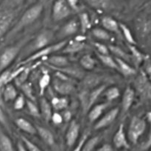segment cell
<instances>
[{
	"mask_svg": "<svg viewBox=\"0 0 151 151\" xmlns=\"http://www.w3.org/2000/svg\"><path fill=\"white\" fill-rule=\"evenodd\" d=\"M44 6L41 3H36L29 7L24 13L22 15L20 19L13 25L5 36L6 38H14L15 35L26 27L35 23L40 18L43 13Z\"/></svg>",
	"mask_w": 151,
	"mask_h": 151,
	"instance_id": "cell-1",
	"label": "cell"
},
{
	"mask_svg": "<svg viewBox=\"0 0 151 151\" xmlns=\"http://www.w3.org/2000/svg\"><path fill=\"white\" fill-rule=\"evenodd\" d=\"M55 33L52 29H44L38 32L35 37L31 38L25 44L19 55L21 58H22V60L38 50L52 44V42L55 39Z\"/></svg>",
	"mask_w": 151,
	"mask_h": 151,
	"instance_id": "cell-2",
	"label": "cell"
},
{
	"mask_svg": "<svg viewBox=\"0 0 151 151\" xmlns=\"http://www.w3.org/2000/svg\"><path fill=\"white\" fill-rule=\"evenodd\" d=\"M31 37L27 36L13 45L4 48L0 54V73L8 69L15 59L20 55L25 44L30 40Z\"/></svg>",
	"mask_w": 151,
	"mask_h": 151,
	"instance_id": "cell-3",
	"label": "cell"
},
{
	"mask_svg": "<svg viewBox=\"0 0 151 151\" xmlns=\"http://www.w3.org/2000/svg\"><path fill=\"white\" fill-rule=\"evenodd\" d=\"M67 41L68 39L58 41V42L55 43V44H52L50 45L47 46V47H44V48L41 49V50H38L36 52L33 53L31 55L27 57L24 60H21L19 63V64L17 65V66H24V65L29 64L31 63L38 61V60H39V59L41 58H47V57H49L50 55H52L55 52L61 51V50L65 47Z\"/></svg>",
	"mask_w": 151,
	"mask_h": 151,
	"instance_id": "cell-4",
	"label": "cell"
},
{
	"mask_svg": "<svg viewBox=\"0 0 151 151\" xmlns=\"http://www.w3.org/2000/svg\"><path fill=\"white\" fill-rule=\"evenodd\" d=\"M52 88L60 96L67 97V95H69L75 91V79L62 72L56 71L55 78L52 81Z\"/></svg>",
	"mask_w": 151,
	"mask_h": 151,
	"instance_id": "cell-5",
	"label": "cell"
},
{
	"mask_svg": "<svg viewBox=\"0 0 151 151\" xmlns=\"http://www.w3.org/2000/svg\"><path fill=\"white\" fill-rule=\"evenodd\" d=\"M147 122L143 118L134 116L130 121L129 126L127 132L128 142L132 144H137L140 137L144 134L147 128Z\"/></svg>",
	"mask_w": 151,
	"mask_h": 151,
	"instance_id": "cell-6",
	"label": "cell"
},
{
	"mask_svg": "<svg viewBox=\"0 0 151 151\" xmlns=\"http://www.w3.org/2000/svg\"><path fill=\"white\" fill-rule=\"evenodd\" d=\"M16 16V10L0 5V41L5 38L11 29Z\"/></svg>",
	"mask_w": 151,
	"mask_h": 151,
	"instance_id": "cell-7",
	"label": "cell"
},
{
	"mask_svg": "<svg viewBox=\"0 0 151 151\" xmlns=\"http://www.w3.org/2000/svg\"><path fill=\"white\" fill-rule=\"evenodd\" d=\"M149 77L143 71L140 72L134 81V88L142 100L149 101L151 97V85Z\"/></svg>",
	"mask_w": 151,
	"mask_h": 151,
	"instance_id": "cell-8",
	"label": "cell"
},
{
	"mask_svg": "<svg viewBox=\"0 0 151 151\" xmlns=\"http://www.w3.org/2000/svg\"><path fill=\"white\" fill-rule=\"evenodd\" d=\"M72 13V9L64 0H55L53 3L52 18L54 22H60L69 17Z\"/></svg>",
	"mask_w": 151,
	"mask_h": 151,
	"instance_id": "cell-9",
	"label": "cell"
},
{
	"mask_svg": "<svg viewBox=\"0 0 151 151\" xmlns=\"http://www.w3.org/2000/svg\"><path fill=\"white\" fill-rule=\"evenodd\" d=\"M79 30V22L78 19H70L59 29L57 33L55 34V38L59 40V41L66 40L68 37L76 35Z\"/></svg>",
	"mask_w": 151,
	"mask_h": 151,
	"instance_id": "cell-10",
	"label": "cell"
},
{
	"mask_svg": "<svg viewBox=\"0 0 151 151\" xmlns=\"http://www.w3.org/2000/svg\"><path fill=\"white\" fill-rule=\"evenodd\" d=\"M86 40V37L83 34L78 35L74 39L68 40L65 47L61 50L62 53L72 55L83 51L86 46L85 43Z\"/></svg>",
	"mask_w": 151,
	"mask_h": 151,
	"instance_id": "cell-11",
	"label": "cell"
},
{
	"mask_svg": "<svg viewBox=\"0 0 151 151\" xmlns=\"http://www.w3.org/2000/svg\"><path fill=\"white\" fill-rule=\"evenodd\" d=\"M119 112H120V109L119 107L112 108L109 111L103 114L101 117L96 121L94 125V129L95 131H98V130H101L109 127L117 118L118 115L119 114Z\"/></svg>",
	"mask_w": 151,
	"mask_h": 151,
	"instance_id": "cell-12",
	"label": "cell"
},
{
	"mask_svg": "<svg viewBox=\"0 0 151 151\" xmlns=\"http://www.w3.org/2000/svg\"><path fill=\"white\" fill-rule=\"evenodd\" d=\"M113 144L114 146L116 149L122 148H129L130 144L128 142L127 134L125 131V125L124 123H121L117 128V131L114 134L113 137Z\"/></svg>",
	"mask_w": 151,
	"mask_h": 151,
	"instance_id": "cell-13",
	"label": "cell"
},
{
	"mask_svg": "<svg viewBox=\"0 0 151 151\" xmlns=\"http://www.w3.org/2000/svg\"><path fill=\"white\" fill-rule=\"evenodd\" d=\"M80 135V125L76 120L69 122L66 132V144L68 147H72L78 141Z\"/></svg>",
	"mask_w": 151,
	"mask_h": 151,
	"instance_id": "cell-14",
	"label": "cell"
},
{
	"mask_svg": "<svg viewBox=\"0 0 151 151\" xmlns=\"http://www.w3.org/2000/svg\"><path fill=\"white\" fill-rule=\"evenodd\" d=\"M135 90L132 87L128 86L124 91L121 101V112L122 115H125L132 107V105L135 99Z\"/></svg>",
	"mask_w": 151,
	"mask_h": 151,
	"instance_id": "cell-15",
	"label": "cell"
},
{
	"mask_svg": "<svg viewBox=\"0 0 151 151\" xmlns=\"http://www.w3.org/2000/svg\"><path fill=\"white\" fill-rule=\"evenodd\" d=\"M45 63L50 69H59L70 66V62L64 55H51L46 58Z\"/></svg>",
	"mask_w": 151,
	"mask_h": 151,
	"instance_id": "cell-16",
	"label": "cell"
},
{
	"mask_svg": "<svg viewBox=\"0 0 151 151\" xmlns=\"http://www.w3.org/2000/svg\"><path fill=\"white\" fill-rule=\"evenodd\" d=\"M136 30L139 37L146 38L150 35L151 31L150 20L146 17H140L136 21Z\"/></svg>",
	"mask_w": 151,
	"mask_h": 151,
	"instance_id": "cell-17",
	"label": "cell"
},
{
	"mask_svg": "<svg viewBox=\"0 0 151 151\" xmlns=\"http://www.w3.org/2000/svg\"><path fill=\"white\" fill-rule=\"evenodd\" d=\"M111 103L105 102V103H98L95 104L88 110V119L89 122H95L98 119H100L102 115L104 114L105 111L109 107Z\"/></svg>",
	"mask_w": 151,
	"mask_h": 151,
	"instance_id": "cell-18",
	"label": "cell"
},
{
	"mask_svg": "<svg viewBox=\"0 0 151 151\" xmlns=\"http://www.w3.org/2000/svg\"><path fill=\"white\" fill-rule=\"evenodd\" d=\"M108 87V84L103 83L92 89L89 90L88 93V110L96 104L98 99L102 96L103 93Z\"/></svg>",
	"mask_w": 151,
	"mask_h": 151,
	"instance_id": "cell-19",
	"label": "cell"
},
{
	"mask_svg": "<svg viewBox=\"0 0 151 151\" xmlns=\"http://www.w3.org/2000/svg\"><path fill=\"white\" fill-rule=\"evenodd\" d=\"M128 50H129L131 57V60L135 64L136 66H139L143 63V62L147 58H150V56L147 54L143 53L141 50H139L136 45H131L128 44Z\"/></svg>",
	"mask_w": 151,
	"mask_h": 151,
	"instance_id": "cell-20",
	"label": "cell"
},
{
	"mask_svg": "<svg viewBox=\"0 0 151 151\" xmlns=\"http://www.w3.org/2000/svg\"><path fill=\"white\" fill-rule=\"evenodd\" d=\"M39 111L40 116L44 119V122H49L51 119L52 114V108L50 102L44 97H41L39 101Z\"/></svg>",
	"mask_w": 151,
	"mask_h": 151,
	"instance_id": "cell-21",
	"label": "cell"
},
{
	"mask_svg": "<svg viewBox=\"0 0 151 151\" xmlns=\"http://www.w3.org/2000/svg\"><path fill=\"white\" fill-rule=\"evenodd\" d=\"M36 134L39 136L43 142L49 146H53L55 143L54 134L49 129L41 126V125H35Z\"/></svg>",
	"mask_w": 151,
	"mask_h": 151,
	"instance_id": "cell-22",
	"label": "cell"
},
{
	"mask_svg": "<svg viewBox=\"0 0 151 151\" xmlns=\"http://www.w3.org/2000/svg\"><path fill=\"white\" fill-rule=\"evenodd\" d=\"M100 23H101V25L103 29L107 30L110 33L111 32L119 33L120 32V29H119V23L116 19L111 17V16H103L101 19Z\"/></svg>",
	"mask_w": 151,
	"mask_h": 151,
	"instance_id": "cell-23",
	"label": "cell"
},
{
	"mask_svg": "<svg viewBox=\"0 0 151 151\" xmlns=\"http://www.w3.org/2000/svg\"><path fill=\"white\" fill-rule=\"evenodd\" d=\"M15 124L19 129L26 134L34 135L36 134L35 125H32L29 120L23 117H19L15 119Z\"/></svg>",
	"mask_w": 151,
	"mask_h": 151,
	"instance_id": "cell-24",
	"label": "cell"
},
{
	"mask_svg": "<svg viewBox=\"0 0 151 151\" xmlns=\"http://www.w3.org/2000/svg\"><path fill=\"white\" fill-rule=\"evenodd\" d=\"M82 82V88L86 90H91L98 86L101 85L102 77L98 75H90L83 77Z\"/></svg>",
	"mask_w": 151,
	"mask_h": 151,
	"instance_id": "cell-25",
	"label": "cell"
},
{
	"mask_svg": "<svg viewBox=\"0 0 151 151\" xmlns=\"http://www.w3.org/2000/svg\"><path fill=\"white\" fill-rule=\"evenodd\" d=\"M115 60L117 64L118 72H120L125 77H130L137 74L135 68L131 66L128 62L116 58H115Z\"/></svg>",
	"mask_w": 151,
	"mask_h": 151,
	"instance_id": "cell-26",
	"label": "cell"
},
{
	"mask_svg": "<svg viewBox=\"0 0 151 151\" xmlns=\"http://www.w3.org/2000/svg\"><path fill=\"white\" fill-rule=\"evenodd\" d=\"M51 104L52 108L55 111H64L69 106V100L67 97L65 96H60V97H53L50 102Z\"/></svg>",
	"mask_w": 151,
	"mask_h": 151,
	"instance_id": "cell-27",
	"label": "cell"
},
{
	"mask_svg": "<svg viewBox=\"0 0 151 151\" xmlns=\"http://www.w3.org/2000/svg\"><path fill=\"white\" fill-rule=\"evenodd\" d=\"M19 95L16 86L12 83H8L3 88L1 94V100H4V102L14 101L15 99Z\"/></svg>",
	"mask_w": 151,
	"mask_h": 151,
	"instance_id": "cell-28",
	"label": "cell"
},
{
	"mask_svg": "<svg viewBox=\"0 0 151 151\" xmlns=\"http://www.w3.org/2000/svg\"><path fill=\"white\" fill-rule=\"evenodd\" d=\"M78 20L79 22L80 30L81 33L84 35L88 29L91 28V22L89 15L86 12H81Z\"/></svg>",
	"mask_w": 151,
	"mask_h": 151,
	"instance_id": "cell-29",
	"label": "cell"
},
{
	"mask_svg": "<svg viewBox=\"0 0 151 151\" xmlns=\"http://www.w3.org/2000/svg\"><path fill=\"white\" fill-rule=\"evenodd\" d=\"M108 47H109V52L112 53L114 55H115L116 58L122 59V60H125V61L128 62V63L130 61H132L131 60V55L127 52H125L121 47H118L116 45H114V44H109Z\"/></svg>",
	"mask_w": 151,
	"mask_h": 151,
	"instance_id": "cell-30",
	"label": "cell"
},
{
	"mask_svg": "<svg viewBox=\"0 0 151 151\" xmlns=\"http://www.w3.org/2000/svg\"><path fill=\"white\" fill-rule=\"evenodd\" d=\"M0 151H15L11 139L0 128Z\"/></svg>",
	"mask_w": 151,
	"mask_h": 151,
	"instance_id": "cell-31",
	"label": "cell"
},
{
	"mask_svg": "<svg viewBox=\"0 0 151 151\" xmlns=\"http://www.w3.org/2000/svg\"><path fill=\"white\" fill-rule=\"evenodd\" d=\"M88 5L98 10H107L113 7L111 0H85Z\"/></svg>",
	"mask_w": 151,
	"mask_h": 151,
	"instance_id": "cell-32",
	"label": "cell"
},
{
	"mask_svg": "<svg viewBox=\"0 0 151 151\" xmlns=\"http://www.w3.org/2000/svg\"><path fill=\"white\" fill-rule=\"evenodd\" d=\"M102 95L106 99L107 103H111L120 97L121 92L117 86H109L106 88Z\"/></svg>",
	"mask_w": 151,
	"mask_h": 151,
	"instance_id": "cell-33",
	"label": "cell"
},
{
	"mask_svg": "<svg viewBox=\"0 0 151 151\" xmlns=\"http://www.w3.org/2000/svg\"><path fill=\"white\" fill-rule=\"evenodd\" d=\"M79 63L83 69L91 71L95 68L96 60L91 55L85 54L81 58Z\"/></svg>",
	"mask_w": 151,
	"mask_h": 151,
	"instance_id": "cell-34",
	"label": "cell"
},
{
	"mask_svg": "<svg viewBox=\"0 0 151 151\" xmlns=\"http://www.w3.org/2000/svg\"><path fill=\"white\" fill-rule=\"evenodd\" d=\"M91 34L97 40L108 41L113 39L112 35L103 27H94L91 29Z\"/></svg>",
	"mask_w": 151,
	"mask_h": 151,
	"instance_id": "cell-35",
	"label": "cell"
},
{
	"mask_svg": "<svg viewBox=\"0 0 151 151\" xmlns=\"http://www.w3.org/2000/svg\"><path fill=\"white\" fill-rule=\"evenodd\" d=\"M20 90L22 91V94L25 97V98H27V100H31L32 102L36 101V98H35V95H34V91H33V86L32 84L30 82L26 81L25 83H22L19 86Z\"/></svg>",
	"mask_w": 151,
	"mask_h": 151,
	"instance_id": "cell-36",
	"label": "cell"
},
{
	"mask_svg": "<svg viewBox=\"0 0 151 151\" xmlns=\"http://www.w3.org/2000/svg\"><path fill=\"white\" fill-rule=\"evenodd\" d=\"M97 54V58L100 60V61L103 63L104 66H106V67L110 68V69H114V70L118 71V67L117 64H116V62L115 60V58H114L113 57L109 55H100L98 53H96Z\"/></svg>",
	"mask_w": 151,
	"mask_h": 151,
	"instance_id": "cell-37",
	"label": "cell"
},
{
	"mask_svg": "<svg viewBox=\"0 0 151 151\" xmlns=\"http://www.w3.org/2000/svg\"><path fill=\"white\" fill-rule=\"evenodd\" d=\"M50 83H51V76L48 72H44L38 80V91L41 97H43Z\"/></svg>",
	"mask_w": 151,
	"mask_h": 151,
	"instance_id": "cell-38",
	"label": "cell"
},
{
	"mask_svg": "<svg viewBox=\"0 0 151 151\" xmlns=\"http://www.w3.org/2000/svg\"><path fill=\"white\" fill-rule=\"evenodd\" d=\"M119 29L122 32L125 39L128 42V44L137 45V41H136L135 38H134V35H133L130 28L126 24L123 23H119Z\"/></svg>",
	"mask_w": 151,
	"mask_h": 151,
	"instance_id": "cell-39",
	"label": "cell"
},
{
	"mask_svg": "<svg viewBox=\"0 0 151 151\" xmlns=\"http://www.w3.org/2000/svg\"><path fill=\"white\" fill-rule=\"evenodd\" d=\"M101 139L102 138L100 136H94L91 138L88 137L83 144L81 151H93L95 149V147L98 145Z\"/></svg>",
	"mask_w": 151,
	"mask_h": 151,
	"instance_id": "cell-40",
	"label": "cell"
},
{
	"mask_svg": "<svg viewBox=\"0 0 151 151\" xmlns=\"http://www.w3.org/2000/svg\"><path fill=\"white\" fill-rule=\"evenodd\" d=\"M10 69H6L0 73V100H1V94L3 88L8 83H11L10 81V74H11Z\"/></svg>",
	"mask_w": 151,
	"mask_h": 151,
	"instance_id": "cell-41",
	"label": "cell"
},
{
	"mask_svg": "<svg viewBox=\"0 0 151 151\" xmlns=\"http://www.w3.org/2000/svg\"><path fill=\"white\" fill-rule=\"evenodd\" d=\"M28 112L29 114L35 118H39L41 117L40 116V111L39 108L37 106L36 103L35 102H32L31 100H26V106Z\"/></svg>",
	"mask_w": 151,
	"mask_h": 151,
	"instance_id": "cell-42",
	"label": "cell"
},
{
	"mask_svg": "<svg viewBox=\"0 0 151 151\" xmlns=\"http://www.w3.org/2000/svg\"><path fill=\"white\" fill-rule=\"evenodd\" d=\"M20 138L21 142L23 143L27 151H43L38 145H36L35 143L32 142L31 140H29L24 136H21Z\"/></svg>",
	"mask_w": 151,
	"mask_h": 151,
	"instance_id": "cell-43",
	"label": "cell"
},
{
	"mask_svg": "<svg viewBox=\"0 0 151 151\" xmlns=\"http://www.w3.org/2000/svg\"><path fill=\"white\" fill-rule=\"evenodd\" d=\"M26 98L23 94H19L13 102V109L16 111H21L26 106Z\"/></svg>",
	"mask_w": 151,
	"mask_h": 151,
	"instance_id": "cell-44",
	"label": "cell"
},
{
	"mask_svg": "<svg viewBox=\"0 0 151 151\" xmlns=\"http://www.w3.org/2000/svg\"><path fill=\"white\" fill-rule=\"evenodd\" d=\"M24 1L25 0H4V2L1 6L10 10H16V9L22 5Z\"/></svg>",
	"mask_w": 151,
	"mask_h": 151,
	"instance_id": "cell-45",
	"label": "cell"
},
{
	"mask_svg": "<svg viewBox=\"0 0 151 151\" xmlns=\"http://www.w3.org/2000/svg\"><path fill=\"white\" fill-rule=\"evenodd\" d=\"M93 47L96 49L97 50V53L100 55H109V47L107 45L103 44L101 42H99V41H94L92 43Z\"/></svg>",
	"mask_w": 151,
	"mask_h": 151,
	"instance_id": "cell-46",
	"label": "cell"
},
{
	"mask_svg": "<svg viewBox=\"0 0 151 151\" xmlns=\"http://www.w3.org/2000/svg\"><path fill=\"white\" fill-rule=\"evenodd\" d=\"M90 132L88 131H86L85 132L83 133V134L82 135V137H81L79 140H78V142L77 143V145H75V148L73 149L72 151H81L82 150L83 146V144L85 143L86 140L89 137Z\"/></svg>",
	"mask_w": 151,
	"mask_h": 151,
	"instance_id": "cell-47",
	"label": "cell"
},
{
	"mask_svg": "<svg viewBox=\"0 0 151 151\" xmlns=\"http://www.w3.org/2000/svg\"><path fill=\"white\" fill-rule=\"evenodd\" d=\"M0 124H1L4 128H5L6 129H9V125L8 122H7V116H6L5 113H4V109H3L1 100H0Z\"/></svg>",
	"mask_w": 151,
	"mask_h": 151,
	"instance_id": "cell-48",
	"label": "cell"
},
{
	"mask_svg": "<svg viewBox=\"0 0 151 151\" xmlns=\"http://www.w3.org/2000/svg\"><path fill=\"white\" fill-rule=\"evenodd\" d=\"M50 121L52 122V123L55 125H60L63 122V119L62 114L58 111L53 112L52 114L51 119Z\"/></svg>",
	"mask_w": 151,
	"mask_h": 151,
	"instance_id": "cell-49",
	"label": "cell"
},
{
	"mask_svg": "<svg viewBox=\"0 0 151 151\" xmlns=\"http://www.w3.org/2000/svg\"><path fill=\"white\" fill-rule=\"evenodd\" d=\"M72 10L78 11L79 10V0H64Z\"/></svg>",
	"mask_w": 151,
	"mask_h": 151,
	"instance_id": "cell-50",
	"label": "cell"
},
{
	"mask_svg": "<svg viewBox=\"0 0 151 151\" xmlns=\"http://www.w3.org/2000/svg\"><path fill=\"white\" fill-rule=\"evenodd\" d=\"M97 151H114V147H112L111 145L106 143V144H103V145L100 146Z\"/></svg>",
	"mask_w": 151,
	"mask_h": 151,
	"instance_id": "cell-51",
	"label": "cell"
},
{
	"mask_svg": "<svg viewBox=\"0 0 151 151\" xmlns=\"http://www.w3.org/2000/svg\"><path fill=\"white\" fill-rule=\"evenodd\" d=\"M62 116H63V122H69L72 119V114L69 111H66L63 112Z\"/></svg>",
	"mask_w": 151,
	"mask_h": 151,
	"instance_id": "cell-52",
	"label": "cell"
},
{
	"mask_svg": "<svg viewBox=\"0 0 151 151\" xmlns=\"http://www.w3.org/2000/svg\"><path fill=\"white\" fill-rule=\"evenodd\" d=\"M16 147H17V151H27L26 147L23 145V143L20 141H18L17 145H16Z\"/></svg>",
	"mask_w": 151,
	"mask_h": 151,
	"instance_id": "cell-53",
	"label": "cell"
}]
</instances>
